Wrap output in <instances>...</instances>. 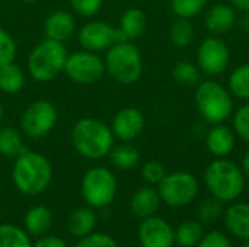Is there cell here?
Listing matches in <instances>:
<instances>
[{
	"mask_svg": "<svg viewBox=\"0 0 249 247\" xmlns=\"http://www.w3.org/2000/svg\"><path fill=\"white\" fill-rule=\"evenodd\" d=\"M228 86L232 96L241 100H249V63L241 64L233 68L229 76Z\"/></svg>",
	"mask_w": 249,
	"mask_h": 247,
	"instance_id": "28",
	"label": "cell"
},
{
	"mask_svg": "<svg viewBox=\"0 0 249 247\" xmlns=\"http://www.w3.org/2000/svg\"><path fill=\"white\" fill-rule=\"evenodd\" d=\"M12 179L20 194L35 197L50 186L53 179V166L44 154L25 150L15 160Z\"/></svg>",
	"mask_w": 249,
	"mask_h": 247,
	"instance_id": "1",
	"label": "cell"
},
{
	"mask_svg": "<svg viewBox=\"0 0 249 247\" xmlns=\"http://www.w3.org/2000/svg\"><path fill=\"white\" fill-rule=\"evenodd\" d=\"M67 49L63 42L45 38L32 48L28 55L26 67L31 77L39 83L54 80L64 70Z\"/></svg>",
	"mask_w": 249,
	"mask_h": 247,
	"instance_id": "6",
	"label": "cell"
},
{
	"mask_svg": "<svg viewBox=\"0 0 249 247\" xmlns=\"http://www.w3.org/2000/svg\"><path fill=\"white\" fill-rule=\"evenodd\" d=\"M225 224L228 230L238 239L249 240V204L235 202L225 214Z\"/></svg>",
	"mask_w": 249,
	"mask_h": 247,
	"instance_id": "20",
	"label": "cell"
},
{
	"mask_svg": "<svg viewBox=\"0 0 249 247\" xmlns=\"http://www.w3.org/2000/svg\"><path fill=\"white\" fill-rule=\"evenodd\" d=\"M160 202H162L160 195L155 188L143 186L139 191H136V194L133 195L131 202H130V208L136 217L144 220V218H149L158 213Z\"/></svg>",
	"mask_w": 249,
	"mask_h": 247,
	"instance_id": "18",
	"label": "cell"
},
{
	"mask_svg": "<svg viewBox=\"0 0 249 247\" xmlns=\"http://www.w3.org/2000/svg\"><path fill=\"white\" fill-rule=\"evenodd\" d=\"M197 247H232L231 240L220 231H212L200 240Z\"/></svg>",
	"mask_w": 249,
	"mask_h": 247,
	"instance_id": "38",
	"label": "cell"
},
{
	"mask_svg": "<svg viewBox=\"0 0 249 247\" xmlns=\"http://www.w3.org/2000/svg\"><path fill=\"white\" fill-rule=\"evenodd\" d=\"M147 28L146 13L139 7H128L120 17L118 31L124 41L139 39Z\"/></svg>",
	"mask_w": 249,
	"mask_h": 247,
	"instance_id": "19",
	"label": "cell"
},
{
	"mask_svg": "<svg viewBox=\"0 0 249 247\" xmlns=\"http://www.w3.org/2000/svg\"><path fill=\"white\" fill-rule=\"evenodd\" d=\"M16 52H18V47L13 36L3 28H0V67L15 61Z\"/></svg>",
	"mask_w": 249,
	"mask_h": 247,
	"instance_id": "34",
	"label": "cell"
},
{
	"mask_svg": "<svg viewBox=\"0 0 249 247\" xmlns=\"http://www.w3.org/2000/svg\"><path fill=\"white\" fill-rule=\"evenodd\" d=\"M25 86L23 70L15 63H7L0 67V90L9 95L18 93Z\"/></svg>",
	"mask_w": 249,
	"mask_h": 247,
	"instance_id": "24",
	"label": "cell"
},
{
	"mask_svg": "<svg viewBox=\"0 0 249 247\" xmlns=\"http://www.w3.org/2000/svg\"><path fill=\"white\" fill-rule=\"evenodd\" d=\"M203 236L204 230L198 221H184L175 230V243L181 247H194L200 243Z\"/></svg>",
	"mask_w": 249,
	"mask_h": 247,
	"instance_id": "27",
	"label": "cell"
},
{
	"mask_svg": "<svg viewBox=\"0 0 249 247\" xmlns=\"http://www.w3.org/2000/svg\"><path fill=\"white\" fill-rule=\"evenodd\" d=\"M0 247H32L29 236L13 224H0Z\"/></svg>",
	"mask_w": 249,
	"mask_h": 247,
	"instance_id": "30",
	"label": "cell"
},
{
	"mask_svg": "<svg viewBox=\"0 0 249 247\" xmlns=\"http://www.w3.org/2000/svg\"><path fill=\"white\" fill-rule=\"evenodd\" d=\"M76 22L70 12L58 9L48 15L44 22V32L48 39L66 42L74 32Z\"/></svg>",
	"mask_w": 249,
	"mask_h": 247,
	"instance_id": "17",
	"label": "cell"
},
{
	"mask_svg": "<svg viewBox=\"0 0 249 247\" xmlns=\"http://www.w3.org/2000/svg\"><path fill=\"white\" fill-rule=\"evenodd\" d=\"M241 26H242V29L249 31V15H247L245 17L241 19Z\"/></svg>",
	"mask_w": 249,
	"mask_h": 247,
	"instance_id": "42",
	"label": "cell"
},
{
	"mask_svg": "<svg viewBox=\"0 0 249 247\" xmlns=\"http://www.w3.org/2000/svg\"><path fill=\"white\" fill-rule=\"evenodd\" d=\"M63 73L76 84H93L105 74V61L96 52L76 51L67 55Z\"/></svg>",
	"mask_w": 249,
	"mask_h": 247,
	"instance_id": "9",
	"label": "cell"
},
{
	"mask_svg": "<svg viewBox=\"0 0 249 247\" xmlns=\"http://www.w3.org/2000/svg\"><path fill=\"white\" fill-rule=\"evenodd\" d=\"M231 4H232L238 12L249 13V0H231Z\"/></svg>",
	"mask_w": 249,
	"mask_h": 247,
	"instance_id": "40",
	"label": "cell"
},
{
	"mask_svg": "<svg viewBox=\"0 0 249 247\" xmlns=\"http://www.w3.org/2000/svg\"><path fill=\"white\" fill-rule=\"evenodd\" d=\"M222 201L216 199V198H209L206 201H203L198 205V217L201 221L204 223H213L216 221L222 214H223V207H222Z\"/></svg>",
	"mask_w": 249,
	"mask_h": 247,
	"instance_id": "33",
	"label": "cell"
},
{
	"mask_svg": "<svg viewBox=\"0 0 249 247\" xmlns=\"http://www.w3.org/2000/svg\"><path fill=\"white\" fill-rule=\"evenodd\" d=\"M25 144L22 138V131L13 127L0 128V154L4 157L16 159L25 151Z\"/></svg>",
	"mask_w": 249,
	"mask_h": 247,
	"instance_id": "25",
	"label": "cell"
},
{
	"mask_svg": "<svg viewBox=\"0 0 249 247\" xmlns=\"http://www.w3.org/2000/svg\"><path fill=\"white\" fill-rule=\"evenodd\" d=\"M144 125H146V119L143 112L137 108L127 106L120 109L114 115L111 131L115 138L130 143L143 132Z\"/></svg>",
	"mask_w": 249,
	"mask_h": 247,
	"instance_id": "14",
	"label": "cell"
},
{
	"mask_svg": "<svg viewBox=\"0 0 249 247\" xmlns=\"http://www.w3.org/2000/svg\"><path fill=\"white\" fill-rule=\"evenodd\" d=\"M124 41L118 28L111 26L104 20H92L88 22L79 31V42L80 45L92 52H101L109 49L115 42Z\"/></svg>",
	"mask_w": 249,
	"mask_h": 247,
	"instance_id": "12",
	"label": "cell"
},
{
	"mask_svg": "<svg viewBox=\"0 0 249 247\" xmlns=\"http://www.w3.org/2000/svg\"><path fill=\"white\" fill-rule=\"evenodd\" d=\"M201 76L203 73L198 68V66L191 61H179L172 68V79L178 84H182L187 87L197 86L201 82Z\"/></svg>",
	"mask_w": 249,
	"mask_h": 247,
	"instance_id": "29",
	"label": "cell"
},
{
	"mask_svg": "<svg viewBox=\"0 0 249 247\" xmlns=\"http://www.w3.org/2000/svg\"><path fill=\"white\" fill-rule=\"evenodd\" d=\"M196 106L204 122L223 124L233 114V96L222 83L209 79L196 86Z\"/></svg>",
	"mask_w": 249,
	"mask_h": 247,
	"instance_id": "4",
	"label": "cell"
},
{
	"mask_svg": "<svg viewBox=\"0 0 249 247\" xmlns=\"http://www.w3.org/2000/svg\"><path fill=\"white\" fill-rule=\"evenodd\" d=\"M32 247H67L66 243L55 236H44L39 240H36L35 245H32Z\"/></svg>",
	"mask_w": 249,
	"mask_h": 247,
	"instance_id": "39",
	"label": "cell"
},
{
	"mask_svg": "<svg viewBox=\"0 0 249 247\" xmlns=\"http://www.w3.org/2000/svg\"><path fill=\"white\" fill-rule=\"evenodd\" d=\"M74 247H118L114 237L104 233H90L85 237H80Z\"/></svg>",
	"mask_w": 249,
	"mask_h": 247,
	"instance_id": "37",
	"label": "cell"
},
{
	"mask_svg": "<svg viewBox=\"0 0 249 247\" xmlns=\"http://www.w3.org/2000/svg\"><path fill=\"white\" fill-rule=\"evenodd\" d=\"M108 156L111 163L121 170H128L136 167L140 160V153L137 147H134L128 141H123L121 144L114 146Z\"/></svg>",
	"mask_w": 249,
	"mask_h": 247,
	"instance_id": "23",
	"label": "cell"
},
{
	"mask_svg": "<svg viewBox=\"0 0 249 247\" xmlns=\"http://www.w3.org/2000/svg\"><path fill=\"white\" fill-rule=\"evenodd\" d=\"M235 143H236L235 131L223 124L212 125L206 134V147L209 153L216 159L228 157L233 151Z\"/></svg>",
	"mask_w": 249,
	"mask_h": 247,
	"instance_id": "16",
	"label": "cell"
},
{
	"mask_svg": "<svg viewBox=\"0 0 249 247\" xmlns=\"http://www.w3.org/2000/svg\"><path fill=\"white\" fill-rule=\"evenodd\" d=\"M0 218H1V213H0Z\"/></svg>",
	"mask_w": 249,
	"mask_h": 247,
	"instance_id": "46",
	"label": "cell"
},
{
	"mask_svg": "<svg viewBox=\"0 0 249 247\" xmlns=\"http://www.w3.org/2000/svg\"><path fill=\"white\" fill-rule=\"evenodd\" d=\"M204 182L213 198L222 202L236 201L245 189V175L233 162L214 159L204 172Z\"/></svg>",
	"mask_w": 249,
	"mask_h": 247,
	"instance_id": "3",
	"label": "cell"
},
{
	"mask_svg": "<svg viewBox=\"0 0 249 247\" xmlns=\"http://www.w3.org/2000/svg\"><path fill=\"white\" fill-rule=\"evenodd\" d=\"M105 71L112 80L123 86L134 84L143 73L140 49L133 41L115 42L105 55Z\"/></svg>",
	"mask_w": 249,
	"mask_h": 247,
	"instance_id": "5",
	"label": "cell"
},
{
	"mask_svg": "<svg viewBox=\"0 0 249 247\" xmlns=\"http://www.w3.org/2000/svg\"><path fill=\"white\" fill-rule=\"evenodd\" d=\"M232 127L235 134L249 144V103L241 106L232 116Z\"/></svg>",
	"mask_w": 249,
	"mask_h": 247,
	"instance_id": "32",
	"label": "cell"
},
{
	"mask_svg": "<svg viewBox=\"0 0 249 247\" xmlns=\"http://www.w3.org/2000/svg\"><path fill=\"white\" fill-rule=\"evenodd\" d=\"M3 116H4V106H3V103L0 102V121L3 119Z\"/></svg>",
	"mask_w": 249,
	"mask_h": 247,
	"instance_id": "43",
	"label": "cell"
},
{
	"mask_svg": "<svg viewBox=\"0 0 249 247\" xmlns=\"http://www.w3.org/2000/svg\"><path fill=\"white\" fill-rule=\"evenodd\" d=\"M58 121V112L54 103L45 99L32 102L20 118V131L29 138H42L48 135Z\"/></svg>",
	"mask_w": 249,
	"mask_h": 247,
	"instance_id": "10",
	"label": "cell"
},
{
	"mask_svg": "<svg viewBox=\"0 0 249 247\" xmlns=\"http://www.w3.org/2000/svg\"><path fill=\"white\" fill-rule=\"evenodd\" d=\"M231 63V51L220 36H209L201 41L197 48V66L203 74L216 77L228 70Z\"/></svg>",
	"mask_w": 249,
	"mask_h": 247,
	"instance_id": "11",
	"label": "cell"
},
{
	"mask_svg": "<svg viewBox=\"0 0 249 247\" xmlns=\"http://www.w3.org/2000/svg\"><path fill=\"white\" fill-rule=\"evenodd\" d=\"M82 197L92 208L108 207L117 195V179L102 166L89 169L82 179Z\"/></svg>",
	"mask_w": 249,
	"mask_h": 247,
	"instance_id": "7",
	"label": "cell"
},
{
	"mask_svg": "<svg viewBox=\"0 0 249 247\" xmlns=\"http://www.w3.org/2000/svg\"><path fill=\"white\" fill-rule=\"evenodd\" d=\"M53 224V214L47 207L36 205L25 214V227L32 236H44Z\"/></svg>",
	"mask_w": 249,
	"mask_h": 247,
	"instance_id": "22",
	"label": "cell"
},
{
	"mask_svg": "<svg viewBox=\"0 0 249 247\" xmlns=\"http://www.w3.org/2000/svg\"><path fill=\"white\" fill-rule=\"evenodd\" d=\"M241 170H242V173H244L247 178H249V150H247V153H245L244 157H242Z\"/></svg>",
	"mask_w": 249,
	"mask_h": 247,
	"instance_id": "41",
	"label": "cell"
},
{
	"mask_svg": "<svg viewBox=\"0 0 249 247\" xmlns=\"http://www.w3.org/2000/svg\"><path fill=\"white\" fill-rule=\"evenodd\" d=\"M196 36L191 19L177 17V20L169 28V39L177 48H187L193 44Z\"/></svg>",
	"mask_w": 249,
	"mask_h": 247,
	"instance_id": "26",
	"label": "cell"
},
{
	"mask_svg": "<svg viewBox=\"0 0 249 247\" xmlns=\"http://www.w3.org/2000/svg\"><path fill=\"white\" fill-rule=\"evenodd\" d=\"M238 22V10L228 3L212 6L204 17V25L212 35H225L235 28Z\"/></svg>",
	"mask_w": 249,
	"mask_h": 247,
	"instance_id": "15",
	"label": "cell"
},
{
	"mask_svg": "<svg viewBox=\"0 0 249 247\" xmlns=\"http://www.w3.org/2000/svg\"><path fill=\"white\" fill-rule=\"evenodd\" d=\"M142 176L149 185H159L162 179L166 176V170L160 162L149 160L142 167Z\"/></svg>",
	"mask_w": 249,
	"mask_h": 247,
	"instance_id": "35",
	"label": "cell"
},
{
	"mask_svg": "<svg viewBox=\"0 0 249 247\" xmlns=\"http://www.w3.org/2000/svg\"><path fill=\"white\" fill-rule=\"evenodd\" d=\"M70 6L77 15L83 17H92L101 12L104 0H70Z\"/></svg>",
	"mask_w": 249,
	"mask_h": 247,
	"instance_id": "36",
	"label": "cell"
},
{
	"mask_svg": "<svg viewBox=\"0 0 249 247\" xmlns=\"http://www.w3.org/2000/svg\"><path fill=\"white\" fill-rule=\"evenodd\" d=\"M171 10L177 17L193 19L207 6L209 0H171Z\"/></svg>",
	"mask_w": 249,
	"mask_h": 247,
	"instance_id": "31",
	"label": "cell"
},
{
	"mask_svg": "<svg viewBox=\"0 0 249 247\" xmlns=\"http://www.w3.org/2000/svg\"><path fill=\"white\" fill-rule=\"evenodd\" d=\"M242 247H249V240H245V243L242 245Z\"/></svg>",
	"mask_w": 249,
	"mask_h": 247,
	"instance_id": "45",
	"label": "cell"
},
{
	"mask_svg": "<svg viewBox=\"0 0 249 247\" xmlns=\"http://www.w3.org/2000/svg\"><path fill=\"white\" fill-rule=\"evenodd\" d=\"M137 237L142 247H174L175 230L160 217H149L139 226Z\"/></svg>",
	"mask_w": 249,
	"mask_h": 247,
	"instance_id": "13",
	"label": "cell"
},
{
	"mask_svg": "<svg viewBox=\"0 0 249 247\" xmlns=\"http://www.w3.org/2000/svg\"><path fill=\"white\" fill-rule=\"evenodd\" d=\"M158 186L160 199L172 208L187 207L196 199L198 194V182L190 172L166 173Z\"/></svg>",
	"mask_w": 249,
	"mask_h": 247,
	"instance_id": "8",
	"label": "cell"
},
{
	"mask_svg": "<svg viewBox=\"0 0 249 247\" xmlns=\"http://www.w3.org/2000/svg\"><path fill=\"white\" fill-rule=\"evenodd\" d=\"M23 1H26V3H38L41 0H23Z\"/></svg>",
	"mask_w": 249,
	"mask_h": 247,
	"instance_id": "44",
	"label": "cell"
},
{
	"mask_svg": "<svg viewBox=\"0 0 249 247\" xmlns=\"http://www.w3.org/2000/svg\"><path fill=\"white\" fill-rule=\"evenodd\" d=\"M70 137L74 150L89 160L107 157L114 147L115 138L111 127L92 116H85L76 121Z\"/></svg>",
	"mask_w": 249,
	"mask_h": 247,
	"instance_id": "2",
	"label": "cell"
},
{
	"mask_svg": "<svg viewBox=\"0 0 249 247\" xmlns=\"http://www.w3.org/2000/svg\"><path fill=\"white\" fill-rule=\"evenodd\" d=\"M96 224V215L92 208H77L67 220V230L74 237H85L90 234Z\"/></svg>",
	"mask_w": 249,
	"mask_h": 247,
	"instance_id": "21",
	"label": "cell"
}]
</instances>
